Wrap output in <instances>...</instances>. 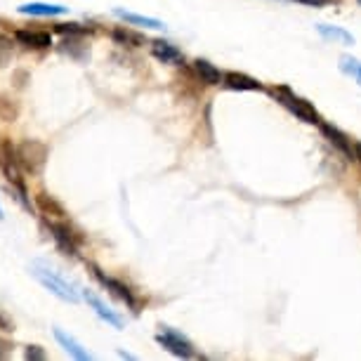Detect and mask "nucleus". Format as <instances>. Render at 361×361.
<instances>
[{
  "instance_id": "f8f14e48",
  "label": "nucleus",
  "mask_w": 361,
  "mask_h": 361,
  "mask_svg": "<svg viewBox=\"0 0 361 361\" xmlns=\"http://www.w3.org/2000/svg\"><path fill=\"white\" fill-rule=\"evenodd\" d=\"M152 54L159 62L163 64H177V62H182V52L177 50V47L173 43H168V40H152Z\"/></svg>"
},
{
  "instance_id": "b1692460",
  "label": "nucleus",
  "mask_w": 361,
  "mask_h": 361,
  "mask_svg": "<svg viewBox=\"0 0 361 361\" xmlns=\"http://www.w3.org/2000/svg\"><path fill=\"white\" fill-rule=\"evenodd\" d=\"M57 31L59 33H71V36H73V33H78V36H80V33H90L92 29H85V26H78V24H59Z\"/></svg>"
},
{
  "instance_id": "2f4dec72",
  "label": "nucleus",
  "mask_w": 361,
  "mask_h": 361,
  "mask_svg": "<svg viewBox=\"0 0 361 361\" xmlns=\"http://www.w3.org/2000/svg\"><path fill=\"white\" fill-rule=\"evenodd\" d=\"M357 3H359V5H361V0H357Z\"/></svg>"
},
{
  "instance_id": "9b49d317",
  "label": "nucleus",
  "mask_w": 361,
  "mask_h": 361,
  "mask_svg": "<svg viewBox=\"0 0 361 361\" xmlns=\"http://www.w3.org/2000/svg\"><path fill=\"white\" fill-rule=\"evenodd\" d=\"M17 12L26 17H59L66 15L69 8H64V5H50V3H24L19 5Z\"/></svg>"
},
{
  "instance_id": "9d476101",
  "label": "nucleus",
  "mask_w": 361,
  "mask_h": 361,
  "mask_svg": "<svg viewBox=\"0 0 361 361\" xmlns=\"http://www.w3.org/2000/svg\"><path fill=\"white\" fill-rule=\"evenodd\" d=\"M54 340H57V343L64 347V352L69 354V357L78 359V361H90V359H92V354L87 352L85 347L80 345L78 340L71 336V333H66V331H62V329H54Z\"/></svg>"
},
{
  "instance_id": "bb28decb",
  "label": "nucleus",
  "mask_w": 361,
  "mask_h": 361,
  "mask_svg": "<svg viewBox=\"0 0 361 361\" xmlns=\"http://www.w3.org/2000/svg\"><path fill=\"white\" fill-rule=\"evenodd\" d=\"M300 3L312 5V8H319V5H326V3H331V0H300Z\"/></svg>"
},
{
  "instance_id": "aec40b11",
  "label": "nucleus",
  "mask_w": 361,
  "mask_h": 361,
  "mask_svg": "<svg viewBox=\"0 0 361 361\" xmlns=\"http://www.w3.org/2000/svg\"><path fill=\"white\" fill-rule=\"evenodd\" d=\"M19 114V104L10 97H0V118L3 121H15Z\"/></svg>"
},
{
  "instance_id": "f3484780",
  "label": "nucleus",
  "mask_w": 361,
  "mask_h": 361,
  "mask_svg": "<svg viewBox=\"0 0 361 361\" xmlns=\"http://www.w3.org/2000/svg\"><path fill=\"white\" fill-rule=\"evenodd\" d=\"M36 206H38V210L45 217H64L66 215V210H64L62 203L54 201V196L45 194V192H38L36 194Z\"/></svg>"
},
{
  "instance_id": "4be33fe9",
  "label": "nucleus",
  "mask_w": 361,
  "mask_h": 361,
  "mask_svg": "<svg viewBox=\"0 0 361 361\" xmlns=\"http://www.w3.org/2000/svg\"><path fill=\"white\" fill-rule=\"evenodd\" d=\"M12 38L8 36H0V66H5V64H10V59H12Z\"/></svg>"
},
{
  "instance_id": "f03ea898",
  "label": "nucleus",
  "mask_w": 361,
  "mask_h": 361,
  "mask_svg": "<svg viewBox=\"0 0 361 361\" xmlns=\"http://www.w3.org/2000/svg\"><path fill=\"white\" fill-rule=\"evenodd\" d=\"M0 170L3 175L8 177V182L12 187L17 189V199L24 203L26 208H31V201L26 199V185H24V177H22V166H19V159H17V147H12L10 142H3L0 145Z\"/></svg>"
},
{
  "instance_id": "c756f323",
  "label": "nucleus",
  "mask_w": 361,
  "mask_h": 361,
  "mask_svg": "<svg viewBox=\"0 0 361 361\" xmlns=\"http://www.w3.org/2000/svg\"><path fill=\"white\" fill-rule=\"evenodd\" d=\"M5 217V213H3V203H0V220H3Z\"/></svg>"
},
{
  "instance_id": "6e6552de",
  "label": "nucleus",
  "mask_w": 361,
  "mask_h": 361,
  "mask_svg": "<svg viewBox=\"0 0 361 361\" xmlns=\"http://www.w3.org/2000/svg\"><path fill=\"white\" fill-rule=\"evenodd\" d=\"M15 40L29 50H47L52 45V36L47 31H33V29H17Z\"/></svg>"
},
{
  "instance_id": "dca6fc26",
  "label": "nucleus",
  "mask_w": 361,
  "mask_h": 361,
  "mask_svg": "<svg viewBox=\"0 0 361 361\" xmlns=\"http://www.w3.org/2000/svg\"><path fill=\"white\" fill-rule=\"evenodd\" d=\"M114 15L118 19H123L126 24L130 26H145V29H166V24L161 22V19H154V17H145V15H135V12H126V10H114Z\"/></svg>"
},
{
  "instance_id": "7c9ffc66",
  "label": "nucleus",
  "mask_w": 361,
  "mask_h": 361,
  "mask_svg": "<svg viewBox=\"0 0 361 361\" xmlns=\"http://www.w3.org/2000/svg\"><path fill=\"white\" fill-rule=\"evenodd\" d=\"M357 80H359V85H361V69H359V73H357Z\"/></svg>"
},
{
  "instance_id": "7ed1b4c3",
  "label": "nucleus",
  "mask_w": 361,
  "mask_h": 361,
  "mask_svg": "<svg viewBox=\"0 0 361 361\" xmlns=\"http://www.w3.org/2000/svg\"><path fill=\"white\" fill-rule=\"evenodd\" d=\"M47 145L40 140H24L17 145V159L24 173L29 175H40L47 163Z\"/></svg>"
},
{
  "instance_id": "39448f33",
  "label": "nucleus",
  "mask_w": 361,
  "mask_h": 361,
  "mask_svg": "<svg viewBox=\"0 0 361 361\" xmlns=\"http://www.w3.org/2000/svg\"><path fill=\"white\" fill-rule=\"evenodd\" d=\"M47 229H50V234L54 238V243H57V248L62 250L64 255H71L76 257L78 255V248H80V234L76 229L71 227L69 222H64V217H59V220H50L47 217Z\"/></svg>"
},
{
  "instance_id": "c85d7f7f",
  "label": "nucleus",
  "mask_w": 361,
  "mask_h": 361,
  "mask_svg": "<svg viewBox=\"0 0 361 361\" xmlns=\"http://www.w3.org/2000/svg\"><path fill=\"white\" fill-rule=\"evenodd\" d=\"M118 357H121V359H135L133 354H128V352H118Z\"/></svg>"
},
{
  "instance_id": "cd10ccee",
  "label": "nucleus",
  "mask_w": 361,
  "mask_h": 361,
  "mask_svg": "<svg viewBox=\"0 0 361 361\" xmlns=\"http://www.w3.org/2000/svg\"><path fill=\"white\" fill-rule=\"evenodd\" d=\"M354 159L361 163V142H354Z\"/></svg>"
},
{
  "instance_id": "4468645a",
  "label": "nucleus",
  "mask_w": 361,
  "mask_h": 361,
  "mask_svg": "<svg viewBox=\"0 0 361 361\" xmlns=\"http://www.w3.org/2000/svg\"><path fill=\"white\" fill-rule=\"evenodd\" d=\"M319 126H322V133L326 135V140H329L331 145L338 149V152H343L345 156H350V159H354V145L345 137L343 133L338 130V128H333V126H329V123H319Z\"/></svg>"
},
{
  "instance_id": "393cba45",
  "label": "nucleus",
  "mask_w": 361,
  "mask_h": 361,
  "mask_svg": "<svg viewBox=\"0 0 361 361\" xmlns=\"http://www.w3.org/2000/svg\"><path fill=\"white\" fill-rule=\"evenodd\" d=\"M12 352H15V345H12L10 340L0 338V361H3V359H8Z\"/></svg>"
},
{
  "instance_id": "423d86ee",
  "label": "nucleus",
  "mask_w": 361,
  "mask_h": 361,
  "mask_svg": "<svg viewBox=\"0 0 361 361\" xmlns=\"http://www.w3.org/2000/svg\"><path fill=\"white\" fill-rule=\"evenodd\" d=\"M156 343H159L163 350H168L170 354H175V357H180V359H192L196 357V352H194V345L189 343V340L182 336V333H177L173 329H163L159 331V336H156Z\"/></svg>"
},
{
  "instance_id": "ddd939ff",
  "label": "nucleus",
  "mask_w": 361,
  "mask_h": 361,
  "mask_svg": "<svg viewBox=\"0 0 361 361\" xmlns=\"http://www.w3.org/2000/svg\"><path fill=\"white\" fill-rule=\"evenodd\" d=\"M222 85L229 87V90H262L260 80L250 78V76H246V73H236V71L224 73Z\"/></svg>"
},
{
  "instance_id": "20e7f679",
  "label": "nucleus",
  "mask_w": 361,
  "mask_h": 361,
  "mask_svg": "<svg viewBox=\"0 0 361 361\" xmlns=\"http://www.w3.org/2000/svg\"><path fill=\"white\" fill-rule=\"evenodd\" d=\"M271 94L276 97V102L281 106L288 109L290 114H295L300 121H305V123H312V126H319L322 123V118H319L317 109L310 104V102H305L302 97H298L295 92H290L288 87H274Z\"/></svg>"
},
{
  "instance_id": "f257e3e1",
  "label": "nucleus",
  "mask_w": 361,
  "mask_h": 361,
  "mask_svg": "<svg viewBox=\"0 0 361 361\" xmlns=\"http://www.w3.org/2000/svg\"><path fill=\"white\" fill-rule=\"evenodd\" d=\"M29 271H31V276L36 279L45 290H50L54 298L64 300V302H71V305H76L83 300V290H80V286L73 281V279L62 274V269H57L52 262L40 260L38 257V260L31 262Z\"/></svg>"
},
{
  "instance_id": "a211bd4d",
  "label": "nucleus",
  "mask_w": 361,
  "mask_h": 361,
  "mask_svg": "<svg viewBox=\"0 0 361 361\" xmlns=\"http://www.w3.org/2000/svg\"><path fill=\"white\" fill-rule=\"evenodd\" d=\"M317 31H319V36L326 38V40H338V43H343V45H354V36L352 33H347L345 29H340V26L319 24Z\"/></svg>"
},
{
  "instance_id": "a878e982",
  "label": "nucleus",
  "mask_w": 361,
  "mask_h": 361,
  "mask_svg": "<svg viewBox=\"0 0 361 361\" xmlns=\"http://www.w3.org/2000/svg\"><path fill=\"white\" fill-rule=\"evenodd\" d=\"M0 329H3V331H8V333H12V331H15V324L8 322V319H5L3 314H0Z\"/></svg>"
},
{
  "instance_id": "1a4fd4ad",
  "label": "nucleus",
  "mask_w": 361,
  "mask_h": 361,
  "mask_svg": "<svg viewBox=\"0 0 361 361\" xmlns=\"http://www.w3.org/2000/svg\"><path fill=\"white\" fill-rule=\"evenodd\" d=\"M83 300L94 310V314H97V317L102 319V322H106L109 326H114V329H118V331L123 329V319L116 314V312H114L111 307H106V305L102 302V300H99L97 295H94V293L83 290Z\"/></svg>"
},
{
  "instance_id": "0eeeda50",
  "label": "nucleus",
  "mask_w": 361,
  "mask_h": 361,
  "mask_svg": "<svg viewBox=\"0 0 361 361\" xmlns=\"http://www.w3.org/2000/svg\"><path fill=\"white\" fill-rule=\"evenodd\" d=\"M90 271L94 274V279L104 286V288L111 293V295H116L121 300V302H126L128 307H130L133 312H140V302H137V298L133 295V290L128 288V286L123 281H118V279H111V276H106L104 271H102L99 267H94V264H90Z\"/></svg>"
},
{
  "instance_id": "6ab92c4d",
  "label": "nucleus",
  "mask_w": 361,
  "mask_h": 361,
  "mask_svg": "<svg viewBox=\"0 0 361 361\" xmlns=\"http://www.w3.org/2000/svg\"><path fill=\"white\" fill-rule=\"evenodd\" d=\"M111 38L116 45H123V47H140L145 43V38L140 36V33H135L130 29H123V26H118V29L111 31Z\"/></svg>"
},
{
  "instance_id": "2eb2a0df",
  "label": "nucleus",
  "mask_w": 361,
  "mask_h": 361,
  "mask_svg": "<svg viewBox=\"0 0 361 361\" xmlns=\"http://www.w3.org/2000/svg\"><path fill=\"white\" fill-rule=\"evenodd\" d=\"M194 71H196V76L201 78V83H206V85H220L224 78V73H220V69H217L215 64H210L208 59H196Z\"/></svg>"
},
{
  "instance_id": "5701e85b",
  "label": "nucleus",
  "mask_w": 361,
  "mask_h": 361,
  "mask_svg": "<svg viewBox=\"0 0 361 361\" xmlns=\"http://www.w3.org/2000/svg\"><path fill=\"white\" fill-rule=\"evenodd\" d=\"M24 359H29V361H43L45 359L43 347H40V345H29V347H26V352H24Z\"/></svg>"
},
{
  "instance_id": "412c9836",
  "label": "nucleus",
  "mask_w": 361,
  "mask_h": 361,
  "mask_svg": "<svg viewBox=\"0 0 361 361\" xmlns=\"http://www.w3.org/2000/svg\"><path fill=\"white\" fill-rule=\"evenodd\" d=\"M359 69H361L359 59L350 57V54H343V57H340V71H343L345 76H354V78H357Z\"/></svg>"
}]
</instances>
